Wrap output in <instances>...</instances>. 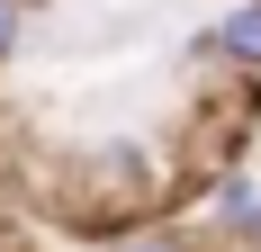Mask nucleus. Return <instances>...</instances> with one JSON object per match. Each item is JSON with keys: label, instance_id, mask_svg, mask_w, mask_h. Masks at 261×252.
Segmentation results:
<instances>
[{"label": "nucleus", "instance_id": "39448f33", "mask_svg": "<svg viewBox=\"0 0 261 252\" xmlns=\"http://www.w3.org/2000/svg\"><path fill=\"white\" fill-rule=\"evenodd\" d=\"M243 243H252V252H261V207H252V216H243Z\"/></svg>", "mask_w": 261, "mask_h": 252}, {"label": "nucleus", "instance_id": "7ed1b4c3", "mask_svg": "<svg viewBox=\"0 0 261 252\" xmlns=\"http://www.w3.org/2000/svg\"><path fill=\"white\" fill-rule=\"evenodd\" d=\"M27 45V0H0V63Z\"/></svg>", "mask_w": 261, "mask_h": 252}, {"label": "nucleus", "instance_id": "f03ea898", "mask_svg": "<svg viewBox=\"0 0 261 252\" xmlns=\"http://www.w3.org/2000/svg\"><path fill=\"white\" fill-rule=\"evenodd\" d=\"M252 207H261L252 180H225V189H216V225H234V234H243V216H252Z\"/></svg>", "mask_w": 261, "mask_h": 252}, {"label": "nucleus", "instance_id": "20e7f679", "mask_svg": "<svg viewBox=\"0 0 261 252\" xmlns=\"http://www.w3.org/2000/svg\"><path fill=\"white\" fill-rule=\"evenodd\" d=\"M99 252H180L171 234H117V243H99Z\"/></svg>", "mask_w": 261, "mask_h": 252}, {"label": "nucleus", "instance_id": "f257e3e1", "mask_svg": "<svg viewBox=\"0 0 261 252\" xmlns=\"http://www.w3.org/2000/svg\"><path fill=\"white\" fill-rule=\"evenodd\" d=\"M189 54L225 63L234 81H261V0H234V9H225V18H216V27H207Z\"/></svg>", "mask_w": 261, "mask_h": 252}]
</instances>
